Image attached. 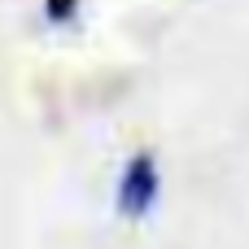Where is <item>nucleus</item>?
<instances>
[{
    "label": "nucleus",
    "mask_w": 249,
    "mask_h": 249,
    "mask_svg": "<svg viewBox=\"0 0 249 249\" xmlns=\"http://www.w3.org/2000/svg\"><path fill=\"white\" fill-rule=\"evenodd\" d=\"M158 193H162V175H158L153 153H136L123 166V179H118V197H114L118 214L123 219H144L158 206Z\"/></svg>",
    "instance_id": "f257e3e1"
},
{
    "label": "nucleus",
    "mask_w": 249,
    "mask_h": 249,
    "mask_svg": "<svg viewBox=\"0 0 249 249\" xmlns=\"http://www.w3.org/2000/svg\"><path fill=\"white\" fill-rule=\"evenodd\" d=\"M44 4H48V9H44V13H48V22H70L79 0H44Z\"/></svg>",
    "instance_id": "f03ea898"
}]
</instances>
